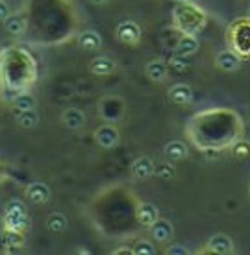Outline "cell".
<instances>
[{
    "mask_svg": "<svg viewBox=\"0 0 250 255\" xmlns=\"http://www.w3.org/2000/svg\"><path fill=\"white\" fill-rule=\"evenodd\" d=\"M6 228L11 231H22L28 228V211L20 200H9L6 205Z\"/></svg>",
    "mask_w": 250,
    "mask_h": 255,
    "instance_id": "1",
    "label": "cell"
},
{
    "mask_svg": "<svg viewBox=\"0 0 250 255\" xmlns=\"http://www.w3.org/2000/svg\"><path fill=\"white\" fill-rule=\"evenodd\" d=\"M115 35L124 45H137L141 39V28L134 20H122L121 24L117 26Z\"/></svg>",
    "mask_w": 250,
    "mask_h": 255,
    "instance_id": "2",
    "label": "cell"
},
{
    "mask_svg": "<svg viewBox=\"0 0 250 255\" xmlns=\"http://www.w3.org/2000/svg\"><path fill=\"white\" fill-rule=\"evenodd\" d=\"M96 144H100L102 148L109 150V148H115L119 144V131L113 126H100L95 133Z\"/></svg>",
    "mask_w": 250,
    "mask_h": 255,
    "instance_id": "3",
    "label": "cell"
},
{
    "mask_svg": "<svg viewBox=\"0 0 250 255\" xmlns=\"http://www.w3.org/2000/svg\"><path fill=\"white\" fill-rule=\"evenodd\" d=\"M26 198L35 205H43L50 200V189L48 185L41 183V181H35V183H30L26 187Z\"/></svg>",
    "mask_w": 250,
    "mask_h": 255,
    "instance_id": "4",
    "label": "cell"
},
{
    "mask_svg": "<svg viewBox=\"0 0 250 255\" xmlns=\"http://www.w3.org/2000/svg\"><path fill=\"white\" fill-rule=\"evenodd\" d=\"M78 45L85 52H95L102 46V37H100V33L95 32V30H85V32L80 33Z\"/></svg>",
    "mask_w": 250,
    "mask_h": 255,
    "instance_id": "5",
    "label": "cell"
},
{
    "mask_svg": "<svg viewBox=\"0 0 250 255\" xmlns=\"http://www.w3.org/2000/svg\"><path fill=\"white\" fill-rule=\"evenodd\" d=\"M150 233H152V237H154V241H158V243H167L174 233L173 224L169 222V220L158 218V220L150 226Z\"/></svg>",
    "mask_w": 250,
    "mask_h": 255,
    "instance_id": "6",
    "label": "cell"
},
{
    "mask_svg": "<svg viewBox=\"0 0 250 255\" xmlns=\"http://www.w3.org/2000/svg\"><path fill=\"white\" fill-rule=\"evenodd\" d=\"M89 70L93 74H96V76H109V74H113L117 70V63L111 58L100 56V58H95L91 61Z\"/></svg>",
    "mask_w": 250,
    "mask_h": 255,
    "instance_id": "7",
    "label": "cell"
},
{
    "mask_svg": "<svg viewBox=\"0 0 250 255\" xmlns=\"http://www.w3.org/2000/svg\"><path fill=\"white\" fill-rule=\"evenodd\" d=\"M158 218H160V211H158L156 205H152V204L139 205V209H137V222L141 224V226L150 228Z\"/></svg>",
    "mask_w": 250,
    "mask_h": 255,
    "instance_id": "8",
    "label": "cell"
},
{
    "mask_svg": "<svg viewBox=\"0 0 250 255\" xmlns=\"http://www.w3.org/2000/svg\"><path fill=\"white\" fill-rule=\"evenodd\" d=\"M169 98H171V102L178 104V106H186L193 100V91L186 83H178L169 91Z\"/></svg>",
    "mask_w": 250,
    "mask_h": 255,
    "instance_id": "9",
    "label": "cell"
},
{
    "mask_svg": "<svg viewBox=\"0 0 250 255\" xmlns=\"http://www.w3.org/2000/svg\"><path fill=\"white\" fill-rule=\"evenodd\" d=\"M208 248H210V252H213V254H232L234 252V243L230 241V237L226 235H213L212 239H210V243H208Z\"/></svg>",
    "mask_w": 250,
    "mask_h": 255,
    "instance_id": "10",
    "label": "cell"
},
{
    "mask_svg": "<svg viewBox=\"0 0 250 255\" xmlns=\"http://www.w3.org/2000/svg\"><path fill=\"white\" fill-rule=\"evenodd\" d=\"M154 163L148 159V157H137L132 165V174L137 179H147L154 174Z\"/></svg>",
    "mask_w": 250,
    "mask_h": 255,
    "instance_id": "11",
    "label": "cell"
},
{
    "mask_svg": "<svg viewBox=\"0 0 250 255\" xmlns=\"http://www.w3.org/2000/svg\"><path fill=\"white\" fill-rule=\"evenodd\" d=\"M165 157L169 161H182L187 157V146L186 142H182V140H171V142H167L165 144Z\"/></svg>",
    "mask_w": 250,
    "mask_h": 255,
    "instance_id": "12",
    "label": "cell"
},
{
    "mask_svg": "<svg viewBox=\"0 0 250 255\" xmlns=\"http://www.w3.org/2000/svg\"><path fill=\"white\" fill-rule=\"evenodd\" d=\"M239 63H241V59L236 52H221L217 56V65L221 70H225V72H234V70L239 69Z\"/></svg>",
    "mask_w": 250,
    "mask_h": 255,
    "instance_id": "13",
    "label": "cell"
},
{
    "mask_svg": "<svg viewBox=\"0 0 250 255\" xmlns=\"http://www.w3.org/2000/svg\"><path fill=\"white\" fill-rule=\"evenodd\" d=\"M63 124L69 128V129H80V128L85 124V115L76 108L67 109L63 113Z\"/></svg>",
    "mask_w": 250,
    "mask_h": 255,
    "instance_id": "14",
    "label": "cell"
},
{
    "mask_svg": "<svg viewBox=\"0 0 250 255\" xmlns=\"http://www.w3.org/2000/svg\"><path fill=\"white\" fill-rule=\"evenodd\" d=\"M199 52V41L193 37V35H184L176 45V54L178 56H193Z\"/></svg>",
    "mask_w": 250,
    "mask_h": 255,
    "instance_id": "15",
    "label": "cell"
},
{
    "mask_svg": "<svg viewBox=\"0 0 250 255\" xmlns=\"http://www.w3.org/2000/svg\"><path fill=\"white\" fill-rule=\"evenodd\" d=\"M17 124H19L22 129H33L37 128L39 124V115L35 109H22L17 115Z\"/></svg>",
    "mask_w": 250,
    "mask_h": 255,
    "instance_id": "16",
    "label": "cell"
},
{
    "mask_svg": "<svg viewBox=\"0 0 250 255\" xmlns=\"http://www.w3.org/2000/svg\"><path fill=\"white\" fill-rule=\"evenodd\" d=\"M46 230L54 233V235H59L67 230V218L61 213H50L48 218H46Z\"/></svg>",
    "mask_w": 250,
    "mask_h": 255,
    "instance_id": "17",
    "label": "cell"
},
{
    "mask_svg": "<svg viewBox=\"0 0 250 255\" xmlns=\"http://www.w3.org/2000/svg\"><path fill=\"white\" fill-rule=\"evenodd\" d=\"M147 76L152 82H161L167 78V65L161 59H154L147 65Z\"/></svg>",
    "mask_w": 250,
    "mask_h": 255,
    "instance_id": "18",
    "label": "cell"
},
{
    "mask_svg": "<svg viewBox=\"0 0 250 255\" xmlns=\"http://www.w3.org/2000/svg\"><path fill=\"white\" fill-rule=\"evenodd\" d=\"M4 24H6V30L11 35H22L26 30V20L22 15H9L6 20H4Z\"/></svg>",
    "mask_w": 250,
    "mask_h": 255,
    "instance_id": "19",
    "label": "cell"
},
{
    "mask_svg": "<svg viewBox=\"0 0 250 255\" xmlns=\"http://www.w3.org/2000/svg\"><path fill=\"white\" fill-rule=\"evenodd\" d=\"M15 108L22 111V109H35V98L32 95H20L15 98Z\"/></svg>",
    "mask_w": 250,
    "mask_h": 255,
    "instance_id": "20",
    "label": "cell"
},
{
    "mask_svg": "<svg viewBox=\"0 0 250 255\" xmlns=\"http://www.w3.org/2000/svg\"><path fill=\"white\" fill-rule=\"evenodd\" d=\"M154 174L161 179H173L174 178V166L171 163H161L154 168Z\"/></svg>",
    "mask_w": 250,
    "mask_h": 255,
    "instance_id": "21",
    "label": "cell"
},
{
    "mask_svg": "<svg viewBox=\"0 0 250 255\" xmlns=\"http://www.w3.org/2000/svg\"><path fill=\"white\" fill-rule=\"evenodd\" d=\"M154 254H156V248L152 243H148V241H139V243H135L134 255H154Z\"/></svg>",
    "mask_w": 250,
    "mask_h": 255,
    "instance_id": "22",
    "label": "cell"
},
{
    "mask_svg": "<svg viewBox=\"0 0 250 255\" xmlns=\"http://www.w3.org/2000/svg\"><path fill=\"white\" fill-rule=\"evenodd\" d=\"M20 244H22V233H20V231L7 230V233H6V246L7 248H20Z\"/></svg>",
    "mask_w": 250,
    "mask_h": 255,
    "instance_id": "23",
    "label": "cell"
},
{
    "mask_svg": "<svg viewBox=\"0 0 250 255\" xmlns=\"http://www.w3.org/2000/svg\"><path fill=\"white\" fill-rule=\"evenodd\" d=\"M169 65H171V69L176 70V72H186L187 67H189V61H187L186 56H178V54H176V56L169 61Z\"/></svg>",
    "mask_w": 250,
    "mask_h": 255,
    "instance_id": "24",
    "label": "cell"
},
{
    "mask_svg": "<svg viewBox=\"0 0 250 255\" xmlns=\"http://www.w3.org/2000/svg\"><path fill=\"white\" fill-rule=\"evenodd\" d=\"M234 155L238 157V159H245V157H249L250 155V142H238L236 146H234Z\"/></svg>",
    "mask_w": 250,
    "mask_h": 255,
    "instance_id": "25",
    "label": "cell"
},
{
    "mask_svg": "<svg viewBox=\"0 0 250 255\" xmlns=\"http://www.w3.org/2000/svg\"><path fill=\"white\" fill-rule=\"evenodd\" d=\"M9 15H11V13H9V6H7V2L0 0V22H4Z\"/></svg>",
    "mask_w": 250,
    "mask_h": 255,
    "instance_id": "26",
    "label": "cell"
},
{
    "mask_svg": "<svg viewBox=\"0 0 250 255\" xmlns=\"http://www.w3.org/2000/svg\"><path fill=\"white\" fill-rule=\"evenodd\" d=\"M167 254L169 255H187V250L184 246H171V248L167 250Z\"/></svg>",
    "mask_w": 250,
    "mask_h": 255,
    "instance_id": "27",
    "label": "cell"
},
{
    "mask_svg": "<svg viewBox=\"0 0 250 255\" xmlns=\"http://www.w3.org/2000/svg\"><path fill=\"white\" fill-rule=\"evenodd\" d=\"M121 254H134V250H124V246H122L121 250H117L115 255H121Z\"/></svg>",
    "mask_w": 250,
    "mask_h": 255,
    "instance_id": "28",
    "label": "cell"
},
{
    "mask_svg": "<svg viewBox=\"0 0 250 255\" xmlns=\"http://www.w3.org/2000/svg\"><path fill=\"white\" fill-rule=\"evenodd\" d=\"M91 4H95V6H102V4H106V2H109V0H89Z\"/></svg>",
    "mask_w": 250,
    "mask_h": 255,
    "instance_id": "29",
    "label": "cell"
},
{
    "mask_svg": "<svg viewBox=\"0 0 250 255\" xmlns=\"http://www.w3.org/2000/svg\"><path fill=\"white\" fill-rule=\"evenodd\" d=\"M176 2H184V0H176Z\"/></svg>",
    "mask_w": 250,
    "mask_h": 255,
    "instance_id": "30",
    "label": "cell"
},
{
    "mask_svg": "<svg viewBox=\"0 0 250 255\" xmlns=\"http://www.w3.org/2000/svg\"><path fill=\"white\" fill-rule=\"evenodd\" d=\"M249 17H250V7H249Z\"/></svg>",
    "mask_w": 250,
    "mask_h": 255,
    "instance_id": "31",
    "label": "cell"
}]
</instances>
